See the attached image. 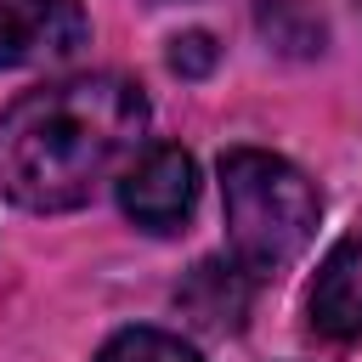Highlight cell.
Returning <instances> with one entry per match:
<instances>
[{
  "label": "cell",
  "mask_w": 362,
  "mask_h": 362,
  "mask_svg": "<svg viewBox=\"0 0 362 362\" xmlns=\"http://www.w3.org/2000/svg\"><path fill=\"white\" fill-rule=\"evenodd\" d=\"M141 130L147 96L119 74L40 85L0 113V187L11 204L40 215L79 209L136 153Z\"/></svg>",
  "instance_id": "6da1fadb"
},
{
  "label": "cell",
  "mask_w": 362,
  "mask_h": 362,
  "mask_svg": "<svg viewBox=\"0 0 362 362\" xmlns=\"http://www.w3.org/2000/svg\"><path fill=\"white\" fill-rule=\"evenodd\" d=\"M221 198L243 272L288 266L317 232V187L266 147H232L221 158Z\"/></svg>",
  "instance_id": "7a4b0ae2"
},
{
  "label": "cell",
  "mask_w": 362,
  "mask_h": 362,
  "mask_svg": "<svg viewBox=\"0 0 362 362\" xmlns=\"http://www.w3.org/2000/svg\"><path fill=\"white\" fill-rule=\"evenodd\" d=\"M192 198H198V164L181 147H147L119 175V209L141 232H175L192 215Z\"/></svg>",
  "instance_id": "3957f363"
},
{
  "label": "cell",
  "mask_w": 362,
  "mask_h": 362,
  "mask_svg": "<svg viewBox=\"0 0 362 362\" xmlns=\"http://www.w3.org/2000/svg\"><path fill=\"white\" fill-rule=\"evenodd\" d=\"M90 23L79 0H0V68H34L74 57Z\"/></svg>",
  "instance_id": "277c9868"
},
{
  "label": "cell",
  "mask_w": 362,
  "mask_h": 362,
  "mask_svg": "<svg viewBox=\"0 0 362 362\" xmlns=\"http://www.w3.org/2000/svg\"><path fill=\"white\" fill-rule=\"evenodd\" d=\"M311 328L328 339H362V232L339 238L311 283Z\"/></svg>",
  "instance_id": "5b68a950"
},
{
  "label": "cell",
  "mask_w": 362,
  "mask_h": 362,
  "mask_svg": "<svg viewBox=\"0 0 362 362\" xmlns=\"http://www.w3.org/2000/svg\"><path fill=\"white\" fill-rule=\"evenodd\" d=\"M181 305H187L204 328H238V322H243V305H249V277H243V266H226V260L192 266V277H187V288H181Z\"/></svg>",
  "instance_id": "8992f818"
},
{
  "label": "cell",
  "mask_w": 362,
  "mask_h": 362,
  "mask_svg": "<svg viewBox=\"0 0 362 362\" xmlns=\"http://www.w3.org/2000/svg\"><path fill=\"white\" fill-rule=\"evenodd\" d=\"M96 362H204V356L187 339L164 334V328H124V334H113L102 345Z\"/></svg>",
  "instance_id": "52a82bcc"
},
{
  "label": "cell",
  "mask_w": 362,
  "mask_h": 362,
  "mask_svg": "<svg viewBox=\"0 0 362 362\" xmlns=\"http://www.w3.org/2000/svg\"><path fill=\"white\" fill-rule=\"evenodd\" d=\"M215 57H221V51H215V40H209L204 28H192V34H175V40H170V68H175L181 79H204V74L215 68Z\"/></svg>",
  "instance_id": "ba28073f"
},
{
  "label": "cell",
  "mask_w": 362,
  "mask_h": 362,
  "mask_svg": "<svg viewBox=\"0 0 362 362\" xmlns=\"http://www.w3.org/2000/svg\"><path fill=\"white\" fill-rule=\"evenodd\" d=\"M158 6H164V0H158Z\"/></svg>",
  "instance_id": "9c48e42d"
},
{
  "label": "cell",
  "mask_w": 362,
  "mask_h": 362,
  "mask_svg": "<svg viewBox=\"0 0 362 362\" xmlns=\"http://www.w3.org/2000/svg\"><path fill=\"white\" fill-rule=\"evenodd\" d=\"M356 6H362V0H356Z\"/></svg>",
  "instance_id": "30bf717a"
}]
</instances>
